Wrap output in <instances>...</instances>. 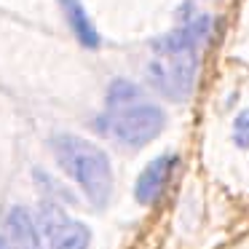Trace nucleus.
<instances>
[{
  "instance_id": "nucleus-9",
  "label": "nucleus",
  "mask_w": 249,
  "mask_h": 249,
  "mask_svg": "<svg viewBox=\"0 0 249 249\" xmlns=\"http://www.w3.org/2000/svg\"><path fill=\"white\" fill-rule=\"evenodd\" d=\"M134 102H140V86H134L131 81H124V78L110 83V89H107V107L110 110L126 107V105H134Z\"/></svg>"
},
{
  "instance_id": "nucleus-11",
  "label": "nucleus",
  "mask_w": 249,
  "mask_h": 249,
  "mask_svg": "<svg viewBox=\"0 0 249 249\" xmlns=\"http://www.w3.org/2000/svg\"><path fill=\"white\" fill-rule=\"evenodd\" d=\"M0 249H11V247H8V241H6V238H0Z\"/></svg>"
},
{
  "instance_id": "nucleus-6",
  "label": "nucleus",
  "mask_w": 249,
  "mask_h": 249,
  "mask_svg": "<svg viewBox=\"0 0 249 249\" xmlns=\"http://www.w3.org/2000/svg\"><path fill=\"white\" fill-rule=\"evenodd\" d=\"M212 33V17L201 14V17L185 22L182 27L172 30V33L161 35L153 40V51L156 54H182V51H198V46L209 38Z\"/></svg>"
},
{
  "instance_id": "nucleus-1",
  "label": "nucleus",
  "mask_w": 249,
  "mask_h": 249,
  "mask_svg": "<svg viewBox=\"0 0 249 249\" xmlns=\"http://www.w3.org/2000/svg\"><path fill=\"white\" fill-rule=\"evenodd\" d=\"M51 147H54L56 163L83 190L91 206L105 209L113 196V166L107 153L78 134H56Z\"/></svg>"
},
{
  "instance_id": "nucleus-10",
  "label": "nucleus",
  "mask_w": 249,
  "mask_h": 249,
  "mask_svg": "<svg viewBox=\"0 0 249 249\" xmlns=\"http://www.w3.org/2000/svg\"><path fill=\"white\" fill-rule=\"evenodd\" d=\"M231 137H233V142H236V147L249 150V107L241 110V113L233 118V124H231Z\"/></svg>"
},
{
  "instance_id": "nucleus-3",
  "label": "nucleus",
  "mask_w": 249,
  "mask_h": 249,
  "mask_svg": "<svg viewBox=\"0 0 249 249\" xmlns=\"http://www.w3.org/2000/svg\"><path fill=\"white\" fill-rule=\"evenodd\" d=\"M198 75V51L182 54H156L147 65V81L169 102H188Z\"/></svg>"
},
{
  "instance_id": "nucleus-7",
  "label": "nucleus",
  "mask_w": 249,
  "mask_h": 249,
  "mask_svg": "<svg viewBox=\"0 0 249 249\" xmlns=\"http://www.w3.org/2000/svg\"><path fill=\"white\" fill-rule=\"evenodd\" d=\"M6 241L11 249H49L38 220L24 206H11L6 214Z\"/></svg>"
},
{
  "instance_id": "nucleus-8",
  "label": "nucleus",
  "mask_w": 249,
  "mask_h": 249,
  "mask_svg": "<svg viewBox=\"0 0 249 249\" xmlns=\"http://www.w3.org/2000/svg\"><path fill=\"white\" fill-rule=\"evenodd\" d=\"M59 6H62V14H65V19H67V24H70V30H72L78 43H81L83 49H99V43H102L99 30L94 27L91 17L86 14L81 0H59Z\"/></svg>"
},
{
  "instance_id": "nucleus-2",
  "label": "nucleus",
  "mask_w": 249,
  "mask_h": 249,
  "mask_svg": "<svg viewBox=\"0 0 249 249\" xmlns=\"http://www.w3.org/2000/svg\"><path fill=\"white\" fill-rule=\"evenodd\" d=\"M163 126H166L163 107H158L153 102H134L113 110L105 118L102 129L126 147H145L161 134Z\"/></svg>"
},
{
  "instance_id": "nucleus-5",
  "label": "nucleus",
  "mask_w": 249,
  "mask_h": 249,
  "mask_svg": "<svg viewBox=\"0 0 249 249\" xmlns=\"http://www.w3.org/2000/svg\"><path fill=\"white\" fill-rule=\"evenodd\" d=\"M179 158L174 153H163V156L153 158L134 179V201L140 206H153L163 193H166L172 174L177 172Z\"/></svg>"
},
{
  "instance_id": "nucleus-4",
  "label": "nucleus",
  "mask_w": 249,
  "mask_h": 249,
  "mask_svg": "<svg viewBox=\"0 0 249 249\" xmlns=\"http://www.w3.org/2000/svg\"><path fill=\"white\" fill-rule=\"evenodd\" d=\"M38 228L49 249H89L91 231L86 222L72 220L56 201H43L38 209Z\"/></svg>"
}]
</instances>
